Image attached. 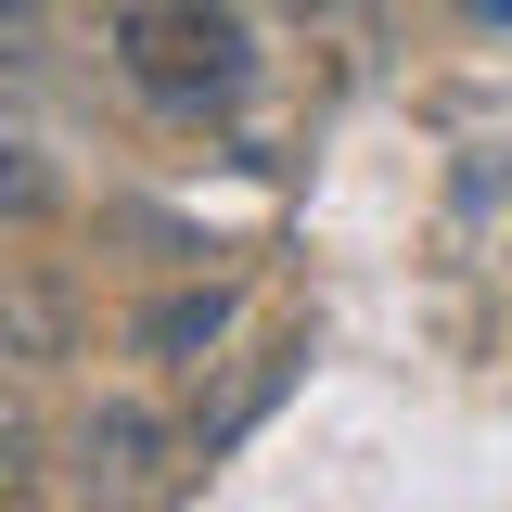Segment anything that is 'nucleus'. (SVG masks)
<instances>
[{
	"mask_svg": "<svg viewBox=\"0 0 512 512\" xmlns=\"http://www.w3.org/2000/svg\"><path fill=\"white\" fill-rule=\"evenodd\" d=\"M103 52L154 116H231L256 90V26L231 0H116Z\"/></svg>",
	"mask_w": 512,
	"mask_h": 512,
	"instance_id": "1",
	"label": "nucleus"
},
{
	"mask_svg": "<svg viewBox=\"0 0 512 512\" xmlns=\"http://www.w3.org/2000/svg\"><path fill=\"white\" fill-rule=\"evenodd\" d=\"M167 461H180V436H167L154 397H90V410L64 423V487L90 512H141L167 487Z\"/></svg>",
	"mask_w": 512,
	"mask_h": 512,
	"instance_id": "2",
	"label": "nucleus"
},
{
	"mask_svg": "<svg viewBox=\"0 0 512 512\" xmlns=\"http://www.w3.org/2000/svg\"><path fill=\"white\" fill-rule=\"evenodd\" d=\"M231 333H244V282H180V295H154V308L128 320V346L154 372H205Z\"/></svg>",
	"mask_w": 512,
	"mask_h": 512,
	"instance_id": "3",
	"label": "nucleus"
},
{
	"mask_svg": "<svg viewBox=\"0 0 512 512\" xmlns=\"http://www.w3.org/2000/svg\"><path fill=\"white\" fill-rule=\"evenodd\" d=\"M64 346H77V295L52 269L0 256V359H64Z\"/></svg>",
	"mask_w": 512,
	"mask_h": 512,
	"instance_id": "4",
	"label": "nucleus"
},
{
	"mask_svg": "<svg viewBox=\"0 0 512 512\" xmlns=\"http://www.w3.org/2000/svg\"><path fill=\"white\" fill-rule=\"evenodd\" d=\"M39 461H52V436H39V410H26V384H0V512L39 487Z\"/></svg>",
	"mask_w": 512,
	"mask_h": 512,
	"instance_id": "5",
	"label": "nucleus"
},
{
	"mask_svg": "<svg viewBox=\"0 0 512 512\" xmlns=\"http://www.w3.org/2000/svg\"><path fill=\"white\" fill-rule=\"evenodd\" d=\"M39 205H52V167L26 141H0V218H39Z\"/></svg>",
	"mask_w": 512,
	"mask_h": 512,
	"instance_id": "6",
	"label": "nucleus"
},
{
	"mask_svg": "<svg viewBox=\"0 0 512 512\" xmlns=\"http://www.w3.org/2000/svg\"><path fill=\"white\" fill-rule=\"evenodd\" d=\"M39 39V0H0V52H26Z\"/></svg>",
	"mask_w": 512,
	"mask_h": 512,
	"instance_id": "7",
	"label": "nucleus"
},
{
	"mask_svg": "<svg viewBox=\"0 0 512 512\" xmlns=\"http://www.w3.org/2000/svg\"><path fill=\"white\" fill-rule=\"evenodd\" d=\"M461 13H474V26H512V0H461Z\"/></svg>",
	"mask_w": 512,
	"mask_h": 512,
	"instance_id": "8",
	"label": "nucleus"
},
{
	"mask_svg": "<svg viewBox=\"0 0 512 512\" xmlns=\"http://www.w3.org/2000/svg\"><path fill=\"white\" fill-rule=\"evenodd\" d=\"M295 13H333V0H295Z\"/></svg>",
	"mask_w": 512,
	"mask_h": 512,
	"instance_id": "9",
	"label": "nucleus"
}]
</instances>
